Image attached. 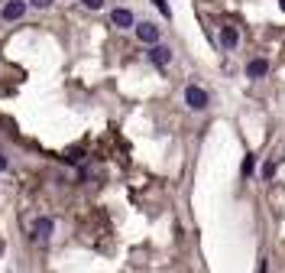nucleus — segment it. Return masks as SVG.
<instances>
[{
	"mask_svg": "<svg viewBox=\"0 0 285 273\" xmlns=\"http://www.w3.org/2000/svg\"><path fill=\"white\" fill-rule=\"evenodd\" d=\"M185 104H188L191 111H204V108L211 104V98H208V91H204V88L188 85V88H185Z\"/></svg>",
	"mask_w": 285,
	"mask_h": 273,
	"instance_id": "f257e3e1",
	"label": "nucleus"
},
{
	"mask_svg": "<svg viewBox=\"0 0 285 273\" xmlns=\"http://www.w3.org/2000/svg\"><path fill=\"white\" fill-rule=\"evenodd\" d=\"M136 36H139V42H146V46L153 49V46H159V26L139 23V26H136Z\"/></svg>",
	"mask_w": 285,
	"mask_h": 273,
	"instance_id": "f03ea898",
	"label": "nucleus"
},
{
	"mask_svg": "<svg viewBox=\"0 0 285 273\" xmlns=\"http://www.w3.org/2000/svg\"><path fill=\"white\" fill-rule=\"evenodd\" d=\"M149 62H153L156 68H165L168 62H172V49L159 42V46H153V49H149Z\"/></svg>",
	"mask_w": 285,
	"mask_h": 273,
	"instance_id": "7ed1b4c3",
	"label": "nucleus"
},
{
	"mask_svg": "<svg viewBox=\"0 0 285 273\" xmlns=\"http://www.w3.org/2000/svg\"><path fill=\"white\" fill-rule=\"evenodd\" d=\"M52 228H55V225H52V218H39V221L33 225V237H36L39 244H46L49 237H52Z\"/></svg>",
	"mask_w": 285,
	"mask_h": 273,
	"instance_id": "20e7f679",
	"label": "nucleus"
},
{
	"mask_svg": "<svg viewBox=\"0 0 285 273\" xmlns=\"http://www.w3.org/2000/svg\"><path fill=\"white\" fill-rule=\"evenodd\" d=\"M110 23L117 26V30H130V26H136V23H133V13L127 10V7H117V10L110 13Z\"/></svg>",
	"mask_w": 285,
	"mask_h": 273,
	"instance_id": "39448f33",
	"label": "nucleus"
},
{
	"mask_svg": "<svg viewBox=\"0 0 285 273\" xmlns=\"http://www.w3.org/2000/svg\"><path fill=\"white\" fill-rule=\"evenodd\" d=\"M23 13H26V0H10V4H4V20L7 23L20 20Z\"/></svg>",
	"mask_w": 285,
	"mask_h": 273,
	"instance_id": "423d86ee",
	"label": "nucleus"
},
{
	"mask_svg": "<svg viewBox=\"0 0 285 273\" xmlns=\"http://www.w3.org/2000/svg\"><path fill=\"white\" fill-rule=\"evenodd\" d=\"M237 42H240L237 26H220V46H224V49H234Z\"/></svg>",
	"mask_w": 285,
	"mask_h": 273,
	"instance_id": "0eeeda50",
	"label": "nucleus"
},
{
	"mask_svg": "<svg viewBox=\"0 0 285 273\" xmlns=\"http://www.w3.org/2000/svg\"><path fill=\"white\" fill-rule=\"evenodd\" d=\"M269 72V62L266 59H253V62H246V78H263Z\"/></svg>",
	"mask_w": 285,
	"mask_h": 273,
	"instance_id": "6e6552de",
	"label": "nucleus"
},
{
	"mask_svg": "<svg viewBox=\"0 0 285 273\" xmlns=\"http://www.w3.org/2000/svg\"><path fill=\"white\" fill-rule=\"evenodd\" d=\"M253 169H256V156H243V163H240V172H243V176H253Z\"/></svg>",
	"mask_w": 285,
	"mask_h": 273,
	"instance_id": "1a4fd4ad",
	"label": "nucleus"
},
{
	"mask_svg": "<svg viewBox=\"0 0 285 273\" xmlns=\"http://www.w3.org/2000/svg\"><path fill=\"white\" fill-rule=\"evenodd\" d=\"M153 7H156V10H159V13L165 16V20H172V7H168L165 0H153Z\"/></svg>",
	"mask_w": 285,
	"mask_h": 273,
	"instance_id": "9d476101",
	"label": "nucleus"
},
{
	"mask_svg": "<svg viewBox=\"0 0 285 273\" xmlns=\"http://www.w3.org/2000/svg\"><path fill=\"white\" fill-rule=\"evenodd\" d=\"M81 4L88 7V10H101V7H104V0H81Z\"/></svg>",
	"mask_w": 285,
	"mask_h": 273,
	"instance_id": "9b49d317",
	"label": "nucleus"
},
{
	"mask_svg": "<svg viewBox=\"0 0 285 273\" xmlns=\"http://www.w3.org/2000/svg\"><path fill=\"white\" fill-rule=\"evenodd\" d=\"M263 176H266V179H272V176H275V163H272V160L263 166Z\"/></svg>",
	"mask_w": 285,
	"mask_h": 273,
	"instance_id": "f8f14e48",
	"label": "nucleus"
},
{
	"mask_svg": "<svg viewBox=\"0 0 285 273\" xmlns=\"http://www.w3.org/2000/svg\"><path fill=\"white\" fill-rule=\"evenodd\" d=\"M30 4L36 7V10H46V7H52V0H30Z\"/></svg>",
	"mask_w": 285,
	"mask_h": 273,
	"instance_id": "ddd939ff",
	"label": "nucleus"
},
{
	"mask_svg": "<svg viewBox=\"0 0 285 273\" xmlns=\"http://www.w3.org/2000/svg\"><path fill=\"white\" fill-rule=\"evenodd\" d=\"M7 166H10V160H7V156H4V153H0V172H4V169H7Z\"/></svg>",
	"mask_w": 285,
	"mask_h": 273,
	"instance_id": "4468645a",
	"label": "nucleus"
},
{
	"mask_svg": "<svg viewBox=\"0 0 285 273\" xmlns=\"http://www.w3.org/2000/svg\"><path fill=\"white\" fill-rule=\"evenodd\" d=\"M260 273H266V260H263V263H260Z\"/></svg>",
	"mask_w": 285,
	"mask_h": 273,
	"instance_id": "2eb2a0df",
	"label": "nucleus"
},
{
	"mask_svg": "<svg viewBox=\"0 0 285 273\" xmlns=\"http://www.w3.org/2000/svg\"><path fill=\"white\" fill-rule=\"evenodd\" d=\"M279 7H282V10H285V0H279Z\"/></svg>",
	"mask_w": 285,
	"mask_h": 273,
	"instance_id": "dca6fc26",
	"label": "nucleus"
}]
</instances>
